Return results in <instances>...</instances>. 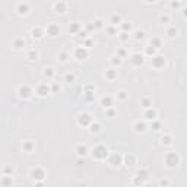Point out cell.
<instances>
[{"instance_id":"cell-1","label":"cell","mask_w":187,"mask_h":187,"mask_svg":"<svg viewBox=\"0 0 187 187\" xmlns=\"http://www.w3.org/2000/svg\"><path fill=\"white\" fill-rule=\"evenodd\" d=\"M164 162L168 168H176L180 164V156L176 152H167L164 156Z\"/></svg>"},{"instance_id":"cell-2","label":"cell","mask_w":187,"mask_h":187,"mask_svg":"<svg viewBox=\"0 0 187 187\" xmlns=\"http://www.w3.org/2000/svg\"><path fill=\"white\" fill-rule=\"evenodd\" d=\"M92 156L95 159H105L108 156V148L104 146V145H97L94 149H92Z\"/></svg>"},{"instance_id":"cell-3","label":"cell","mask_w":187,"mask_h":187,"mask_svg":"<svg viewBox=\"0 0 187 187\" xmlns=\"http://www.w3.org/2000/svg\"><path fill=\"white\" fill-rule=\"evenodd\" d=\"M32 94H34V91H32V88H31L29 85H21V86L18 88V95H19L21 98H23V99L31 98Z\"/></svg>"},{"instance_id":"cell-4","label":"cell","mask_w":187,"mask_h":187,"mask_svg":"<svg viewBox=\"0 0 187 187\" xmlns=\"http://www.w3.org/2000/svg\"><path fill=\"white\" fill-rule=\"evenodd\" d=\"M91 121H92V116L89 113H80L77 116V124L82 126V127H88Z\"/></svg>"},{"instance_id":"cell-5","label":"cell","mask_w":187,"mask_h":187,"mask_svg":"<svg viewBox=\"0 0 187 187\" xmlns=\"http://www.w3.org/2000/svg\"><path fill=\"white\" fill-rule=\"evenodd\" d=\"M149 178V173L146 171V170H139L137 173H136V177H134V184H145L146 183V180Z\"/></svg>"},{"instance_id":"cell-6","label":"cell","mask_w":187,"mask_h":187,"mask_svg":"<svg viewBox=\"0 0 187 187\" xmlns=\"http://www.w3.org/2000/svg\"><path fill=\"white\" fill-rule=\"evenodd\" d=\"M31 178L35 180V181H43L45 178V171L43 168L37 167V168H34L32 171H31Z\"/></svg>"},{"instance_id":"cell-7","label":"cell","mask_w":187,"mask_h":187,"mask_svg":"<svg viewBox=\"0 0 187 187\" xmlns=\"http://www.w3.org/2000/svg\"><path fill=\"white\" fill-rule=\"evenodd\" d=\"M35 92L40 97H45V95L51 94V89H50V85H47V83H38L35 88Z\"/></svg>"},{"instance_id":"cell-8","label":"cell","mask_w":187,"mask_h":187,"mask_svg":"<svg viewBox=\"0 0 187 187\" xmlns=\"http://www.w3.org/2000/svg\"><path fill=\"white\" fill-rule=\"evenodd\" d=\"M89 56V50L88 47H76V50H75V57H76L77 60H83V59H88Z\"/></svg>"},{"instance_id":"cell-9","label":"cell","mask_w":187,"mask_h":187,"mask_svg":"<svg viewBox=\"0 0 187 187\" xmlns=\"http://www.w3.org/2000/svg\"><path fill=\"white\" fill-rule=\"evenodd\" d=\"M47 34L50 35V37H57L59 34H60V26H59V23H56V22H51V23H48L47 25Z\"/></svg>"},{"instance_id":"cell-10","label":"cell","mask_w":187,"mask_h":187,"mask_svg":"<svg viewBox=\"0 0 187 187\" xmlns=\"http://www.w3.org/2000/svg\"><path fill=\"white\" fill-rule=\"evenodd\" d=\"M152 66L155 69H162L165 66V57L164 56H158V54L152 56Z\"/></svg>"},{"instance_id":"cell-11","label":"cell","mask_w":187,"mask_h":187,"mask_svg":"<svg viewBox=\"0 0 187 187\" xmlns=\"http://www.w3.org/2000/svg\"><path fill=\"white\" fill-rule=\"evenodd\" d=\"M110 164L113 165V167H119L120 164H123V155L119 154V152H114V154L110 155Z\"/></svg>"},{"instance_id":"cell-12","label":"cell","mask_w":187,"mask_h":187,"mask_svg":"<svg viewBox=\"0 0 187 187\" xmlns=\"http://www.w3.org/2000/svg\"><path fill=\"white\" fill-rule=\"evenodd\" d=\"M143 62H145V56L140 53H134L130 57V63L133 66H140V65H143Z\"/></svg>"},{"instance_id":"cell-13","label":"cell","mask_w":187,"mask_h":187,"mask_svg":"<svg viewBox=\"0 0 187 187\" xmlns=\"http://www.w3.org/2000/svg\"><path fill=\"white\" fill-rule=\"evenodd\" d=\"M156 116H158V113H156V110H154L152 107L145 108V119H146V120H149V121L156 120Z\"/></svg>"},{"instance_id":"cell-14","label":"cell","mask_w":187,"mask_h":187,"mask_svg":"<svg viewBox=\"0 0 187 187\" xmlns=\"http://www.w3.org/2000/svg\"><path fill=\"white\" fill-rule=\"evenodd\" d=\"M113 104H114V99H113V97H110V95H105V97L101 98V105H102L104 108L113 107Z\"/></svg>"},{"instance_id":"cell-15","label":"cell","mask_w":187,"mask_h":187,"mask_svg":"<svg viewBox=\"0 0 187 187\" xmlns=\"http://www.w3.org/2000/svg\"><path fill=\"white\" fill-rule=\"evenodd\" d=\"M16 12H18L19 15H26V13L29 12V5H28V3H19V5L16 6Z\"/></svg>"},{"instance_id":"cell-16","label":"cell","mask_w":187,"mask_h":187,"mask_svg":"<svg viewBox=\"0 0 187 187\" xmlns=\"http://www.w3.org/2000/svg\"><path fill=\"white\" fill-rule=\"evenodd\" d=\"M123 161H124V164L126 165H134L136 164V156L133 154H126L124 156H123Z\"/></svg>"},{"instance_id":"cell-17","label":"cell","mask_w":187,"mask_h":187,"mask_svg":"<svg viewBox=\"0 0 187 187\" xmlns=\"http://www.w3.org/2000/svg\"><path fill=\"white\" fill-rule=\"evenodd\" d=\"M66 9H67V5L65 2H62V0H59V2L54 5V11L57 12V13H65Z\"/></svg>"},{"instance_id":"cell-18","label":"cell","mask_w":187,"mask_h":187,"mask_svg":"<svg viewBox=\"0 0 187 187\" xmlns=\"http://www.w3.org/2000/svg\"><path fill=\"white\" fill-rule=\"evenodd\" d=\"M75 151H76V154L79 155V156H85V155L89 152V149H88V146H86V145H77Z\"/></svg>"},{"instance_id":"cell-19","label":"cell","mask_w":187,"mask_h":187,"mask_svg":"<svg viewBox=\"0 0 187 187\" xmlns=\"http://www.w3.org/2000/svg\"><path fill=\"white\" fill-rule=\"evenodd\" d=\"M133 129H134L137 133H143L146 130V124H145L143 121H136V123L133 124Z\"/></svg>"},{"instance_id":"cell-20","label":"cell","mask_w":187,"mask_h":187,"mask_svg":"<svg viewBox=\"0 0 187 187\" xmlns=\"http://www.w3.org/2000/svg\"><path fill=\"white\" fill-rule=\"evenodd\" d=\"M80 23L79 22H70V25H69V32L70 34H77L79 31H80Z\"/></svg>"},{"instance_id":"cell-21","label":"cell","mask_w":187,"mask_h":187,"mask_svg":"<svg viewBox=\"0 0 187 187\" xmlns=\"http://www.w3.org/2000/svg\"><path fill=\"white\" fill-rule=\"evenodd\" d=\"M89 130H91V133H99L101 132V124L99 123H97V121H91V124L88 126Z\"/></svg>"},{"instance_id":"cell-22","label":"cell","mask_w":187,"mask_h":187,"mask_svg":"<svg viewBox=\"0 0 187 187\" xmlns=\"http://www.w3.org/2000/svg\"><path fill=\"white\" fill-rule=\"evenodd\" d=\"M31 32H32V37H34V38H37V40H38V38H41V37L44 35V31H43V28H41V26H35V28H32V31H31Z\"/></svg>"},{"instance_id":"cell-23","label":"cell","mask_w":187,"mask_h":187,"mask_svg":"<svg viewBox=\"0 0 187 187\" xmlns=\"http://www.w3.org/2000/svg\"><path fill=\"white\" fill-rule=\"evenodd\" d=\"M22 148H23V151H25V152H32L34 142H32V140H23Z\"/></svg>"},{"instance_id":"cell-24","label":"cell","mask_w":187,"mask_h":187,"mask_svg":"<svg viewBox=\"0 0 187 187\" xmlns=\"http://www.w3.org/2000/svg\"><path fill=\"white\" fill-rule=\"evenodd\" d=\"M105 77H107L108 80H114V79L117 77V70H116V69H108V70H105Z\"/></svg>"},{"instance_id":"cell-25","label":"cell","mask_w":187,"mask_h":187,"mask_svg":"<svg viewBox=\"0 0 187 187\" xmlns=\"http://www.w3.org/2000/svg\"><path fill=\"white\" fill-rule=\"evenodd\" d=\"M149 45H152L154 48L158 50V48H161V47H162V40H161V38H158V37H154V38L151 40V44H149Z\"/></svg>"},{"instance_id":"cell-26","label":"cell","mask_w":187,"mask_h":187,"mask_svg":"<svg viewBox=\"0 0 187 187\" xmlns=\"http://www.w3.org/2000/svg\"><path fill=\"white\" fill-rule=\"evenodd\" d=\"M140 105H142L143 108H149V107H152V99L149 98V97H143L140 99Z\"/></svg>"},{"instance_id":"cell-27","label":"cell","mask_w":187,"mask_h":187,"mask_svg":"<svg viewBox=\"0 0 187 187\" xmlns=\"http://www.w3.org/2000/svg\"><path fill=\"white\" fill-rule=\"evenodd\" d=\"M13 47L16 48V50H21L25 47V40L23 38H16L15 41H13Z\"/></svg>"},{"instance_id":"cell-28","label":"cell","mask_w":187,"mask_h":187,"mask_svg":"<svg viewBox=\"0 0 187 187\" xmlns=\"http://www.w3.org/2000/svg\"><path fill=\"white\" fill-rule=\"evenodd\" d=\"M161 143L165 145V146L171 145V143H173V136H171V134H164V136L161 137Z\"/></svg>"},{"instance_id":"cell-29","label":"cell","mask_w":187,"mask_h":187,"mask_svg":"<svg viewBox=\"0 0 187 187\" xmlns=\"http://www.w3.org/2000/svg\"><path fill=\"white\" fill-rule=\"evenodd\" d=\"M177 34H178V31H177L176 26H168V28H167V35H168L170 38L177 37Z\"/></svg>"},{"instance_id":"cell-30","label":"cell","mask_w":187,"mask_h":187,"mask_svg":"<svg viewBox=\"0 0 187 187\" xmlns=\"http://www.w3.org/2000/svg\"><path fill=\"white\" fill-rule=\"evenodd\" d=\"M120 26H121V31H124V32H130L133 28V25L130 22H121Z\"/></svg>"},{"instance_id":"cell-31","label":"cell","mask_w":187,"mask_h":187,"mask_svg":"<svg viewBox=\"0 0 187 187\" xmlns=\"http://www.w3.org/2000/svg\"><path fill=\"white\" fill-rule=\"evenodd\" d=\"M121 22H123V21H121V16H120V15H113V16H111V25L117 26V25H120Z\"/></svg>"},{"instance_id":"cell-32","label":"cell","mask_w":187,"mask_h":187,"mask_svg":"<svg viewBox=\"0 0 187 187\" xmlns=\"http://www.w3.org/2000/svg\"><path fill=\"white\" fill-rule=\"evenodd\" d=\"M43 75H44L45 77H53L54 76V69L53 67H44V72H43Z\"/></svg>"},{"instance_id":"cell-33","label":"cell","mask_w":187,"mask_h":187,"mask_svg":"<svg viewBox=\"0 0 187 187\" xmlns=\"http://www.w3.org/2000/svg\"><path fill=\"white\" fill-rule=\"evenodd\" d=\"M117 98L121 99V101H126V99L129 98V94H127L124 89H121V91H119V92H117Z\"/></svg>"},{"instance_id":"cell-34","label":"cell","mask_w":187,"mask_h":187,"mask_svg":"<svg viewBox=\"0 0 187 187\" xmlns=\"http://www.w3.org/2000/svg\"><path fill=\"white\" fill-rule=\"evenodd\" d=\"M105 116L107 117H114V116H117V110L113 108V107H108V108H105Z\"/></svg>"},{"instance_id":"cell-35","label":"cell","mask_w":187,"mask_h":187,"mask_svg":"<svg viewBox=\"0 0 187 187\" xmlns=\"http://www.w3.org/2000/svg\"><path fill=\"white\" fill-rule=\"evenodd\" d=\"M145 54H146V56H151V57H152V56L156 54V48H154L152 45L146 47V48H145Z\"/></svg>"},{"instance_id":"cell-36","label":"cell","mask_w":187,"mask_h":187,"mask_svg":"<svg viewBox=\"0 0 187 187\" xmlns=\"http://www.w3.org/2000/svg\"><path fill=\"white\" fill-rule=\"evenodd\" d=\"M0 184H3V186H9V184H12V176H5L2 180H0Z\"/></svg>"},{"instance_id":"cell-37","label":"cell","mask_w":187,"mask_h":187,"mask_svg":"<svg viewBox=\"0 0 187 187\" xmlns=\"http://www.w3.org/2000/svg\"><path fill=\"white\" fill-rule=\"evenodd\" d=\"M26 57H28V59H29V60H37V59H38V53H37V51H35V50H29V51H28V54H26Z\"/></svg>"},{"instance_id":"cell-38","label":"cell","mask_w":187,"mask_h":187,"mask_svg":"<svg viewBox=\"0 0 187 187\" xmlns=\"http://www.w3.org/2000/svg\"><path fill=\"white\" fill-rule=\"evenodd\" d=\"M92 23H94V28H95V29H101V28H104V22H102L101 19H95Z\"/></svg>"},{"instance_id":"cell-39","label":"cell","mask_w":187,"mask_h":187,"mask_svg":"<svg viewBox=\"0 0 187 187\" xmlns=\"http://www.w3.org/2000/svg\"><path fill=\"white\" fill-rule=\"evenodd\" d=\"M129 37H130V32H124V31H121L120 35H119L121 41H129Z\"/></svg>"},{"instance_id":"cell-40","label":"cell","mask_w":187,"mask_h":187,"mask_svg":"<svg viewBox=\"0 0 187 187\" xmlns=\"http://www.w3.org/2000/svg\"><path fill=\"white\" fill-rule=\"evenodd\" d=\"M143 38H145V32H143V31H136V32H134V40L142 41Z\"/></svg>"},{"instance_id":"cell-41","label":"cell","mask_w":187,"mask_h":187,"mask_svg":"<svg viewBox=\"0 0 187 187\" xmlns=\"http://www.w3.org/2000/svg\"><path fill=\"white\" fill-rule=\"evenodd\" d=\"M111 63H113V66H120L121 65V59L119 56H114L113 59H111Z\"/></svg>"},{"instance_id":"cell-42","label":"cell","mask_w":187,"mask_h":187,"mask_svg":"<svg viewBox=\"0 0 187 187\" xmlns=\"http://www.w3.org/2000/svg\"><path fill=\"white\" fill-rule=\"evenodd\" d=\"M94 91H95V89H94L92 85H86V86L83 88V94H94Z\"/></svg>"},{"instance_id":"cell-43","label":"cell","mask_w":187,"mask_h":187,"mask_svg":"<svg viewBox=\"0 0 187 187\" xmlns=\"http://www.w3.org/2000/svg\"><path fill=\"white\" fill-rule=\"evenodd\" d=\"M159 22L170 23V16H168V15H161V16H159Z\"/></svg>"},{"instance_id":"cell-44","label":"cell","mask_w":187,"mask_h":187,"mask_svg":"<svg viewBox=\"0 0 187 187\" xmlns=\"http://www.w3.org/2000/svg\"><path fill=\"white\" fill-rule=\"evenodd\" d=\"M3 173H5V176H12V174H13V168H12V167H5V168H3Z\"/></svg>"},{"instance_id":"cell-45","label":"cell","mask_w":187,"mask_h":187,"mask_svg":"<svg viewBox=\"0 0 187 187\" xmlns=\"http://www.w3.org/2000/svg\"><path fill=\"white\" fill-rule=\"evenodd\" d=\"M65 80H66L67 83L73 82V80H75V75H73V73H67L66 76H65Z\"/></svg>"},{"instance_id":"cell-46","label":"cell","mask_w":187,"mask_h":187,"mask_svg":"<svg viewBox=\"0 0 187 187\" xmlns=\"http://www.w3.org/2000/svg\"><path fill=\"white\" fill-rule=\"evenodd\" d=\"M180 6H181L180 0H171V8H173V9H178Z\"/></svg>"},{"instance_id":"cell-47","label":"cell","mask_w":187,"mask_h":187,"mask_svg":"<svg viewBox=\"0 0 187 187\" xmlns=\"http://www.w3.org/2000/svg\"><path fill=\"white\" fill-rule=\"evenodd\" d=\"M117 56H119V57H120V59H124V57H126V56H127V51H126V50H124V48H120V50H119V51H117Z\"/></svg>"},{"instance_id":"cell-48","label":"cell","mask_w":187,"mask_h":187,"mask_svg":"<svg viewBox=\"0 0 187 187\" xmlns=\"http://www.w3.org/2000/svg\"><path fill=\"white\" fill-rule=\"evenodd\" d=\"M152 129H154V130H159V129H161V123L152 120Z\"/></svg>"},{"instance_id":"cell-49","label":"cell","mask_w":187,"mask_h":187,"mask_svg":"<svg viewBox=\"0 0 187 187\" xmlns=\"http://www.w3.org/2000/svg\"><path fill=\"white\" fill-rule=\"evenodd\" d=\"M50 89H51V94H56V92H59V91H60V86H59L57 83H53V85L50 86Z\"/></svg>"},{"instance_id":"cell-50","label":"cell","mask_w":187,"mask_h":187,"mask_svg":"<svg viewBox=\"0 0 187 187\" xmlns=\"http://www.w3.org/2000/svg\"><path fill=\"white\" fill-rule=\"evenodd\" d=\"M59 59H60V62H66L67 60V53H60V56H59Z\"/></svg>"},{"instance_id":"cell-51","label":"cell","mask_w":187,"mask_h":187,"mask_svg":"<svg viewBox=\"0 0 187 187\" xmlns=\"http://www.w3.org/2000/svg\"><path fill=\"white\" fill-rule=\"evenodd\" d=\"M91 45H92V40L86 38V40L83 41V47H91Z\"/></svg>"},{"instance_id":"cell-52","label":"cell","mask_w":187,"mask_h":187,"mask_svg":"<svg viewBox=\"0 0 187 187\" xmlns=\"http://www.w3.org/2000/svg\"><path fill=\"white\" fill-rule=\"evenodd\" d=\"M107 32H108V34H114V32H116V26H114V25L108 26V28H107Z\"/></svg>"},{"instance_id":"cell-53","label":"cell","mask_w":187,"mask_h":187,"mask_svg":"<svg viewBox=\"0 0 187 187\" xmlns=\"http://www.w3.org/2000/svg\"><path fill=\"white\" fill-rule=\"evenodd\" d=\"M95 28H94V23H88L86 25V32H91V31H94Z\"/></svg>"},{"instance_id":"cell-54","label":"cell","mask_w":187,"mask_h":187,"mask_svg":"<svg viewBox=\"0 0 187 187\" xmlns=\"http://www.w3.org/2000/svg\"><path fill=\"white\" fill-rule=\"evenodd\" d=\"M159 184H161V186H168V184H170V181H168V180H161V181H159Z\"/></svg>"},{"instance_id":"cell-55","label":"cell","mask_w":187,"mask_h":187,"mask_svg":"<svg viewBox=\"0 0 187 187\" xmlns=\"http://www.w3.org/2000/svg\"><path fill=\"white\" fill-rule=\"evenodd\" d=\"M145 2H146V3H155L156 0H145Z\"/></svg>"}]
</instances>
